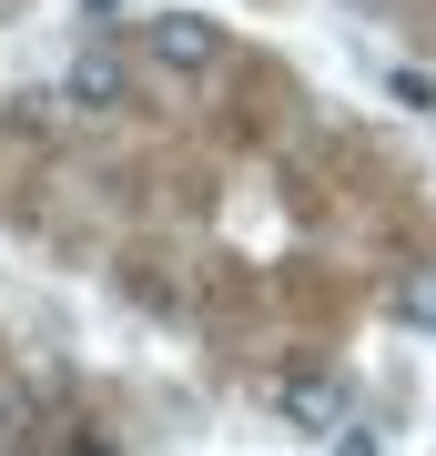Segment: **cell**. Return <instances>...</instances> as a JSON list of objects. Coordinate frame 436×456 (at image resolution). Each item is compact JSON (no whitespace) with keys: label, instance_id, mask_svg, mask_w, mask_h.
Here are the masks:
<instances>
[{"label":"cell","instance_id":"obj_1","mask_svg":"<svg viewBox=\"0 0 436 456\" xmlns=\"http://www.w3.org/2000/svg\"><path fill=\"white\" fill-rule=\"evenodd\" d=\"M143 51L173 71V82H193V71L224 61V20L213 11H143Z\"/></svg>","mask_w":436,"mask_h":456},{"label":"cell","instance_id":"obj_2","mask_svg":"<svg viewBox=\"0 0 436 456\" xmlns=\"http://www.w3.org/2000/svg\"><path fill=\"white\" fill-rule=\"evenodd\" d=\"M264 395H275V416L294 426V436H335V426H345V386L325 365H284Z\"/></svg>","mask_w":436,"mask_h":456},{"label":"cell","instance_id":"obj_3","mask_svg":"<svg viewBox=\"0 0 436 456\" xmlns=\"http://www.w3.org/2000/svg\"><path fill=\"white\" fill-rule=\"evenodd\" d=\"M62 102H71L81 122H102V112H122V61H112V51H81V61L62 71Z\"/></svg>","mask_w":436,"mask_h":456},{"label":"cell","instance_id":"obj_4","mask_svg":"<svg viewBox=\"0 0 436 456\" xmlns=\"http://www.w3.org/2000/svg\"><path fill=\"white\" fill-rule=\"evenodd\" d=\"M386 314L416 325V335H436V264H406V274L386 284Z\"/></svg>","mask_w":436,"mask_h":456},{"label":"cell","instance_id":"obj_5","mask_svg":"<svg viewBox=\"0 0 436 456\" xmlns=\"http://www.w3.org/2000/svg\"><path fill=\"white\" fill-rule=\"evenodd\" d=\"M396 102H406V112H436V82H426V71H396V82H386Z\"/></svg>","mask_w":436,"mask_h":456},{"label":"cell","instance_id":"obj_6","mask_svg":"<svg viewBox=\"0 0 436 456\" xmlns=\"http://www.w3.org/2000/svg\"><path fill=\"white\" fill-rule=\"evenodd\" d=\"M11 446H21V395L0 386V456H11Z\"/></svg>","mask_w":436,"mask_h":456},{"label":"cell","instance_id":"obj_7","mask_svg":"<svg viewBox=\"0 0 436 456\" xmlns=\"http://www.w3.org/2000/svg\"><path fill=\"white\" fill-rule=\"evenodd\" d=\"M335 456H386V446H375L366 426H335Z\"/></svg>","mask_w":436,"mask_h":456},{"label":"cell","instance_id":"obj_8","mask_svg":"<svg viewBox=\"0 0 436 456\" xmlns=\"http://www.w3.org/2000/svg\"><path fill=\"white\" fill-rule=\"evenodd\" d=\"M92 11H112V0H92Z\"/></svg>","mask_w":436,"mask_h":456}]
</instances>
